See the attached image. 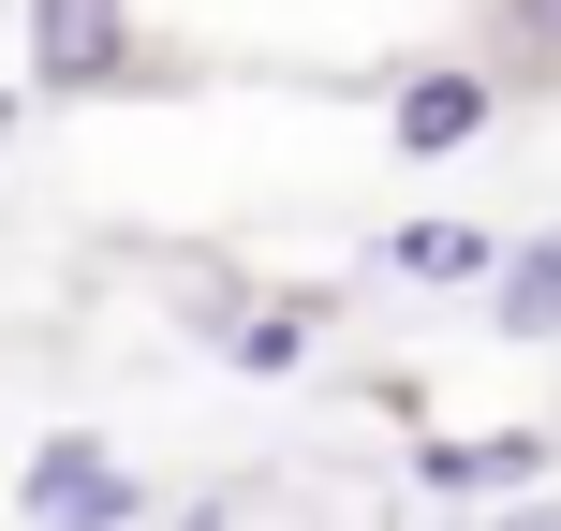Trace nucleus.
I'll use <instances>...</instances> for the list:
<instances>
[{"instance_id":"obj_6","label":"nucleus","mask_w":561,"mask_h":531,"mask_svg":"<svg viewBox=\"0 0 561 531\" xmlns=\"http://www.w3.org/2000/svg\"><path fill=\"white\" fill-rule=\"evenodd\" d=\"M547 428H444V443H414V473L444 487V503H503V487H533L547 473Z\"/></svg>"},{"instance_id":"obj_5","label":"nucleus","mask_w":561,"mask_h":531,"mask_svg":"<svg viewBox=\"0 0 561 531\" xmlns=\"http://www.w3.org/2000/svg\"><path fill=\"white\" fill-rule=\"evenodd\" d=\"M473 296H488V339H503V355H547L561 339V222H517Z\"/></svg>"},{"instance_id":"obj_10","label":"nucleus","mask_w":561,"mask_h":531,"mask_svg":"<svg viewBox=\"0 0 561 531\" xmlns=\"http://www.w3.org/2000/svg\"><path fill=\"white\" fill-rule=\"evenodd\" d=\"M0 163H15V89H0Z\"/></svg>"},{"instance_id":"obj_9","label":"nucleus","mask_w":561,"mask_h":531,"mask_svg":"<svg viewBox=\"0 0 561 531\" xmlns=\"http://www.w3.org/2000/svg\"><path fill=\"white\" fill-rule=\"evenodd\" d=\"M488 531H561V503H517V517H488Z\"/></svg>"},{"instance_id":"obj_3","label":"nucleus","mask_w":561,"mask_h":531,"mask_svg":"<svg viewBox=\"0 0 561 531\" xmlns=\"http://www.w3.org/2000/svg\"><path fill=\"white\" fill-rule=\"evenodd\" d=\"M503 104H517V74H503L488 45L414 59V74L385 89V148H399V163H458V148H488V134H503Z\"/></svg>"},{"instance_id":"obj_7","label":"nucleus","mask_w":561,"mask_h":531,"mask_svg":"<svg viewBox=\"0 0 561 531\" xmlns=\"http://www.w3.org/2000/svg\"><path fill=\"white\" fill-rule=\"evenodd\" d=\"M488 252H503V222H385V236H369V280L458 296V280H488Z\"/></svg>"},{"instance_id":"obj_1","label":"nucleus","mask_w":561,"mask_h":531,"mask_svg":"<svg viewBox=\"0 0 561 531\" xmlns=\"http://www.w3.org/2000/svg\"><path fill=\"white\" fill-rule=\"evenodd\" d=\"M15 59H30V104H118L163 74L134 0H15Z\"/></svg>"},{"instance_id":"obj_8","label":"nucleus","mask_w":561,"mask_h":531,"mask_svg":"<svg viewBox=\"0 0 561 531\" xmlns=\"http://www.w3.org/2000/svg\"><path fill=\"white\" fill-rule=\"evenodd\" d=\"M473 45L503 59V74H547V89H561V0H488Z\"/></svg>"},{"instance_id":"obj_4","label":"nucleus","mask_w":561,"mask_h":531,"mask_svg":"<svg viewBox=\"0 0 561 531\" xmlns=\"http://www.w3.org/2000/svg\"><path fill=\"white\" fill-rule=\"evenodd\" d=\"M193 339H207V369L296 384L310 339H325V296H296V280H207V296H193Z\"/></svg>"},{"instance_id":"obj_2","label":"nucleus","mask_w":561,"mask_h":531,"mask_svg":"<svg viewBox=\"0 0 561 531\" xmlns=\"http://www.w3.org/2000/svg\"><path fill=\"white\" fill-rule=\"evenodd\" d=\"M148 517H163V487H148L104 428H45V443L15 458V531H148Z\"/></svg>"}]
</instances>
